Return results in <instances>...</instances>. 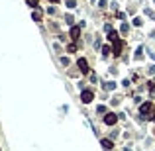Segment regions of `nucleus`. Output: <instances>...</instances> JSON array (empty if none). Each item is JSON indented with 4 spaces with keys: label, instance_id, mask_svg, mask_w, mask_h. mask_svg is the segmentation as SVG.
<instances>
[{
    "label": "nucleus",
    "instance_id": "1",
    "mask_svg": "<svg viewBox=\"0 0 155 151\" xmlns=\"http://www.w3.org/2000/svg\"><path fill=\"white\" fill-rule=\"evenodd\" d=\"M142 116H145V118H149V120L155 116V108L149 104V102H145V104L142 106Z\"/></svg>",
    "mask_w": 155,
    "mask_h": 151
},
{
    "label": "nucleus",
    "instance_id": "2",
    "mask_svg": "<svg viewBox=\"0 0 155 151\" xmlns=\"http://www.w3.org/2000/svg\"><path fill=\"white\" fill-rule=\"evenodd\" d=\"M116 120H118V116H116V114H112V112L104 116V122H106L108 126H114V124H116Z\"/></svg>",
    "mask_w": 155,
    "mask_h": 151
},
{
    "label": "nucleus",
    "instance_id": "3",
    "mask_svg": "<svg viewBox=\"0 0 155 151\" xmlns=\"http://www.w3.org/2000/svg\"><path fill=\"white\" fill-rule=\"evenodd\" d=\"M81 100H83L84 104L92 102V92H91V90H83V94H81Z\"/></svg>",
    "mask_w": 155,
    "mask_h": 151
},
{
    "label": "nucleus",
    "instance_id": "4",
    "mask_svg": "<svg viewBox=\"0 0 155 151\" xmlns=\"http://www.w3.org/2000/svg\"><path fill=\"white\" fill-rule=\"evenodd\" d=\"M77 65H79V69H81L83 73H88V63H86L84 59H79V63H77Z\"/></svg>",
    "mask_w": 155,
    "mask_h": 151
},
{
    "label": "nucleus",
    "instance_id": "5",
    "mask_svg": "<svg viewBox=\"0 0 155 151\" xmlns=\"http://www.w3.org/2000/svg\"><path fill=\"white\" fill-rule=\"evenodd\" d=\"M120 51H122V41L116 40L114 41V55H120Z\"/></svg>",
    "mask_w": 155,
    "mask_h": 151
},
{
    "label": "nucleus",
    "instance_id": "6",
    "mask_svg": "<svg viewBox=\"0 0 155 151\" xmlns=\"http://www.w3.org/2000/svg\"><path fill=\"white\" fill-rule=\"evenodd\" d=\"M79 33H81V28H71V37L73 40H79Z\"/></svg>",
    "mask_w": 155,
    "mask_h": 151
},
{
    "label": "nucleus",
    "instance_id": "7",
    "mask_svg": "<svg viewBox=\"0 0 155 151\" xmlns=\"http://www.w3.org/2000/svg\"><path fill=\"white\" fill-rule=\"evenodd\" d=\"M108 40H110V41H112V43H114V41H116V40H118V33H116V32H114V30H110V32H108Z\"/></svg>",
    "mask_w": 155,
    "mask_h": 151
},
{
    "label": "nucleus",
    "instance_id": "8",
    "mask_svg": "<svg viewBox=\"0 0 155 151\" xmlns=\"http://www.w3.org/2000/svg\"><path fill=\"white\" fill-rule=\"evenodd\" d=\"M100 143H102V147H104V149H112V141H110V139H102Z\"/></svg>",
    "mask_w": 155,
    "mask_h": 151
},
{
    "label": "nucleus",
    "instance_id": "9",
    "mask_svg": "<svg viewBox=\"0 0 155 151\" xmlns=\"http://www.w3.org/2000/svg\"><path fill=\"white\" fill-rule=\"evenodd\" d=\"M32 16H33V20H35V22H39V20H41V12H39L38 8H35V10L32 12Z\"/></svg>",
    "mask_w": 155,
    "mask_h": 151
},
{
    "label": "nucleus",
    "instance_id": "10",
    "mask_svg": "<svg viewBox=\"0 0 155 151\" xmlns=\"http://www.w3.org/2000/svg\"><path fill=\"white\" fill-rule=\"evenodd\" d=\"M77 6V2L75 0H67V8H75Z\"/></svg>",
    "mask_w": 155,
    "mask_h": 151
},
{
    "label": "nucleus",
    "instance_id": "11",
    "mask_svg": "<svg viewBox=\"0 0 155 151\" xmlns=\"http://www.w3.org/2000/svg\"><path fill=\"white\" fill-rule=\"evenodd\" d=\"M142 53H143V47H139L136 51V59H142Z\"/></svg>",
    "mask_w": 155,
    "mask_h": 151
},
{
    "label": "nucleus",
    "instance_id": "12",
    "mask_svg": "<svg viewBox=\"0 0 155 151\" xmlns=\"http://www.w3.org/2000/svg\"><path fill=\"white\" fill-rule=\"evenodd\" d=\"M110 51H112V49H110L108 45H106V47H102V55H110Z\"/></svg>",
    "mask_w": 155,
    "mask_h": 151
},
{
    "label": "nucleus",
    "instance_id": "13",
    "mask_svg": "<svg viewBox=\"0 0 155 151\" xmlns=\"http://www.w3.org/2000/svg\"><path fill=\"white\" fill-rule=\"evenodd\" d=\"M30 6H33V8H38V0H26Z\"/></svg>",
    "mask_w": 155,
    "mask_h": 151
},
{
    "label": "nucleus",
    "instance_id": "14",
    "mask_svg": "<svg viewBox=\"0 0 155 151\" xmlns=\"http://www.w3.org/2000/svg\"><path fill=\"white\" fill-rule=\"evenodd\" d=\"M104 86H106V90H112V88H114V86H116V85H114V83H106V85H104Z\"/></svg>",
    "mask_w": 155,
    "mask_h": 151
},
{
    "label": "nucleus",
    "instance_id": "15",
    "mask_svg": "<svg viewBox=\"0 0 155 151\" xmlns=\"http://www.w3.org/2000/svg\"><path fill=\"white\" fill-rule=\"evenodd\" d=\"M128 30H130V28H128V24H124V26H122V33H124V35L128 33Z\"/></svg>",
    "mask_w": 155,
    "mask_h": 151
},
{
    "label": "nucleus",
    "instance_id": "16",
    "mask_svg": "<svg viewBox=\"0 0 155 151\" xmlns=\"http://www.w3.org/2000/svg\"><path fill=\"white\" fill-rule=\"evenodd\" d=\"M147 73H149V75H153V73H155V65H151V67H149V69H147Z\"/></svg>",
    "mask_w": 155,
    "mask_h": 151
},
{
    "label": "nucleus",
    "instance_id": "17",
    "mask_svg": "<svg viewBox=\"0 0 155 151\" xmlns=\"http://www.w3.org/2000/svg\"><path fill=\"white\" fill-rule=\"evenodd\" d=\"M51 2H59V0H51Z\"/></svg>",
    "mask_w": 155,
    "mask_h": 151
}]
</instances>
